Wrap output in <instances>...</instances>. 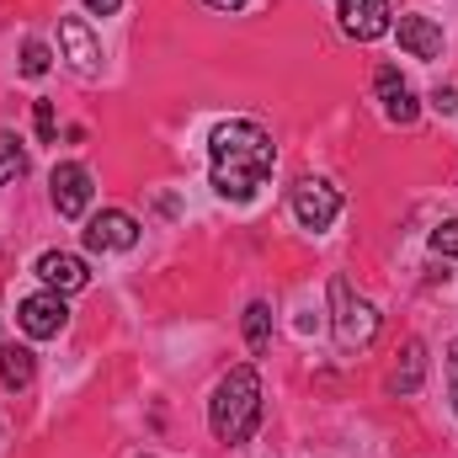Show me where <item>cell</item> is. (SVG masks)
<instances>
[{"instance_id":"obj_13","label":"cell","mask_w":458,"mask_h":458,"mask_svg":"<svg viewBox=\"0 0 458 458\" xmlns=\"http://www.w3.org/2000/svg\"><path fill=\"white\" fill-rule=\"evenodd\" d=\"M421 378H427V342H405L394 373H389V389H394V394H416Z\"/></svg>"},{"instance_id":"obj_7","label":"cell","mask_w":458,"mask_h":458,"mask_svg":"<svg viewBox=\"0 0 458 458\" xmlns=\"http://www.w3.org/2000/svg\"><path fill=\"white\" fill-rule=\"evenodd\" d=\"M139 245V225L123 214V208H102V214H91V225H86V250H97V256H117V250H133Z\"/></svg>"},{"instance_id":"obj_8","label":"cell","mask_w":458,"mask_h":458,"mask_svg":"<svg viewBox=\"0 0 458 458\" xmlns=\"http://www.w3.org/2000/svg\"><path fill=\"white\" fill-rule=\"evenodd\" d=\"M342 32L352 38V43H373V38H384L394 21V11H389V0H342Z\"/></svg>"},{"instance_id":"obj_10","label":"cell","mask_w":458,"mask_h":458,"mask_svg":"<svg viewBox=\"0 0 458 458\" xmlns=\"http://www.w3.org/2000/svg\"><path fill=\"white\" fill-rule=\"evenodd\" d=\"M38 277H43V288H54V293H81V288L91 283V267H86L75 250H43V256H38Z\"/></svg>"},{"instance_id":"obj_16","label":"cell","mask_w":458,"mask_h":458,"mask_svg":"<svg viewBox=\"0 0 458 458\" xmlns=\"http://www.w3.org/2000/svg\"><path fill=\"white\" fill-rule=\"evenodd\" d=\"M245 346L250 352H267L272 346V310L256 299V304H245Z\"/></svg>"},{"instance_id":"obj_20","label":"cell","mask_w":458,"mask_h":458,"mask_svg":"<svg viewBox=\"0 0 458 458\" xmlns=\"http://www.w3.org/2000/svg\"><path fill=\"white\" fill-rule=\"evenodd\" d=\"M432 107L454 117V113H458V86H437V91H432Z\"/></svg>"},{"instance_id":"obj_4","label":"cell","mask_w":458,"mask_h":458,"mask_svg":"<svg viewBox=\"0 0 458 458\" xmlns=\"http://www.w3.org/2000/svg\"><path fill=\"white\" fill-rule=\"evenodd\" d=\"M16 326H21L32 342H48V336H59V331L70 326V304H64V293H54V288H43V293H27V299L16 304Z\"/></svg>"},{"instance_id":"obj_23","label":"cell","mask_w":458,"mask_h":458,"mask_svg":"<svg viewBox=\"0 0 458 458\" xmlns=\"http://www.w3.org/2000/svg\"><path fill=\"white\" fill-rule=\"evenodd\" d=\"M203 5H214V11H240L245 0H203Z\"/></svg>"},{"instance_id":"obj_2","label":"cell","mask_w":458,"mask_h":458,"mask_svg":"<svg viewBox=\"0 0 458 458\" xmlns=\"http://www.w3.org/2000/svg\"><path fill=\"white\" fill-rule=\"evenodd\" d=\"M208 427L219 443H250V432L261 427V378L250 362L229 368L208 400Z\"/></svg>"},{"instance_id":"obj_11","label":"cell","mask_w":458,"mask_h":458,"mask_svg":"<svg viewBox=\"0 0 458 458\" xmlns=\"http://www.w3.org/2000/svg\"><path fill=\"white\" fill-rule=\"evenodd\" d=\"M373 91H378V102H384V117H389V123L411 128V123L421 117L416 97H411V86L400 81V70H394V64H378V75H373Z\"/></svg>"},{"instance_id":"obj_18","label":"cell","mask_w":458,"mask_h":458,"mask_svg":"<svg viewBox=\"0 0 458 458\" xmlns=\"http://www.w3.org/2000/svg\"><path fill=\"white\" fill-rule=\"evenodd\" d=\"M32 128H38V144H54V139H59V123H54V102H32Z\"/></svg>"},{"instance_id":"obj_9","label":"cell","mask_w":458,"mask_h":458,"mask_svg":"<svg viewBox=\"0 0 458 458\" xmlns=\"http://www.w3.org/2000/svg\"><path fill=\"white\" fill-rule=\"evenodd\" d=\"M59 48H64V59H70L75 75L91 81V75L102 70V43L91 38V27H86L81 16H64V21H59Z\"/></svg>"},{"instance_id":"obj_21","label":"cell","mask_w":458,"mask_h":458,"mask_svg":"<svg viewBox=\"0 0 458 458\" xmlns=\"http://www.w3.org/2000/svg\"><path fill=\"white\" fill-rule=\"evenodd\" d=\"M448 394H454V411H458V342L448 346Z\"/></svg>"},{"instance_id":"obj_12","label":"cell","mask_w":458,"mask_h":458,"mask_svg":"<svg viewBox=\"0 0 458 458\" xmlns=\"http://www.w3.org/2000/svg\"><path fill=\"white\" fill-rule=\"evenodd\" d=\"M400 48L411 59H443V27L432 16H400Z\"/></svg>"},{"instance_id":"obj_1","label":"cell","mask_w":458,"mask_h":458,"mask_svg":"<svg viewBox=\"0 0 458 458\" xmlns=\"http://www.w3.org/2000/svg\"><path fill=\"white\" fill-rule=\"evenodd\" d=\"M272 165H277V149L261 123L229 117L208 133V176H214V192L229 203H250L272 176Z\"/></svg>"},{"instance_id":"obj_14","label":"cell","mask_w":458,"mask_h":458,"mask_svg":"<svg viewBox=\"0 0 458 458\" xmlns=\"http://www.w3.org/2000/svg\"><path fill=\"white\" fill-rule=\"evenodd\" d=\"M0 378H5V389H27L32 384V352L27 346H5L0 352Z\"/></svg>"},{"instance_id":"obj_19","label":"cell","mask_w":458,"mask_h":458,"mask_svg":"<svg viewBox=\"0 0 458 458\" xmlns=\"http://www.w3.org/2000/svg\"><path fill=\"white\" fill-rule=\"evenodd\" d=\"M432 250H437V256H458V219L432 229Z\"/></svg>"},{"instance_id":"obj_17","label":"cell","mask_w":458,"mask_h":458,"mask_svg":"<svg viewBox=\"0 0 458 458\" xmlns=\"http://www.w3.org/2000/svg\"><path fill=\"white\" fill-rule=\"evenodd\" d=\"M48 64H54V54H48V43H38V38H27L21 43V75H48Z\"/></svg>"},{"instance_id":"obj_3","label":"cell","mask_w":458,"mask_h":458,"mask_svg":"<svg viewBox=\"0 0 458 458\" xmlns=\"http://www.w3.org/2000/svg\"><path fill=\"white\" fill-rule=\"evenodd\" d=\"M331 326H336L342 352H368L373 336H378V310L362 293H352L346 277H331Z\"/></svg>"},{"instance_id":"obj_5","label":"cell","mask_w":458,"mask_h":458,"mask_svg":"<svg viewBox=\"0 0 458 458\" xmlns=\"http://www.w3.org/2000/svg\"><path fill=\"white\" fill-rule=\"evenodd\" d=\"M293 219L304 229H331L342 219V192L331 187V182H315V176H304L299 187H293Z\"/></svg>"},{"instance_id":"obj_6","label":"cell","mask_w":458,"mask_h":458,"mask_svg":"<svg viewBox=\"0 0 458 458\" xmlns=\"http://www.w3.org/2000/svg\"><path fill=\"white\" fill-rule=\"evenodd\" d=\"M91 171L81 165V160H59L54 165V176H48V198H54V208H59V219H81L86 208H91Z\"/></svg>"},{"instance_id":"obj_24","label":"cell","mask_w":458,"mask_h":458,"mask_svg":"<svg viewBox=\"0 0 458 458\" xmlns=\"http://www.w3.org/2000/svg\"><path fill=\"white\" fill-rule=\"evenodd\" d=\"M139 458H144V454H139Z\"/></svg>"},{"instance_id":"obj_22","label":"cell","mask_w":458,"mask_h":458,"mask_svg":"<svg viewBox=\"0 0 458 458\" xmlns=\"http://www.w3.org/2000/svg\"><path fill=\"white\" fill-rule=\"evenodd\" d=\"M117 5H123V0H86V11H91V16H113Z\"/></svg>"},{"instance_id":"obj_15","label":"cell","mask_w":458,"mask_h":458,"mask_svg":"<svg viewBox=\"0 0 458 458\" xmlns=\"http://www.w3.org/2000/svg\"><path fill=\"white\" fill-rule=\"evenodd\" d=\"M27 176V149H21V139L5 128L0 133V187H11V182H21Z\"/></svg>"}]
</instances>
